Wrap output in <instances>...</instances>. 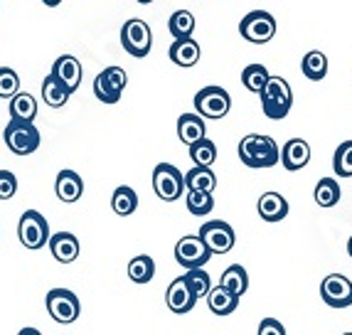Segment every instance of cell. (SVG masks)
<instances>
[{
	"instance_id": "cell-1",
	"label": "cell",
	"mask_w": 352,
	"mask_h": 335,
	"mask_svg": "<svg viewBox=\"0 0 352 335\" xmlns=\"http://www.w3.org/2000/svg\"><path fill=\"white\" fill-rule=\"evenodd\" d=\"M239 158L247 168H274L281 158V148L271 136L249 133L239 141Z\"/></svg>"
},
{
	"instance_id": "cell-41",
	"label": "cell",
	"mask_w": 352,
	"mask_h": 335,
	"mask_svg": "<svg viewBox=\"0 0 352 335\" xmlns=\"http://www.w3.org/2000/svg\"><path fill=\"white\" fill-rule=\"evenodd\" d=\"M42 3H45L47 8H57L59 3H62V0H42Z\"/></svg>"
},
{
	"instance_id": "cell-36",
	"label": "cell",
	"mask_w": 352,
	"mask_h": 335,
	"mask_svg": "<svg viewBox=\"0 0 352 335\" xmlns=\"http://www.w3.org/2000/svg\"><path fill=\"white\" fill-rule=\"evenodd\" d=\"M333 171L340 177H352V141H342L333 155Z\"/></svg>"
},
{
	"instance_id": "cell-6",
	"label": "cell",
	"mask_w": 352,
	"mask_h": 335,
	"mask_svg": "<svg viewBox=\"0 0 352 335\" xmlns=\"http://www.w3.org/2000/svg\"><path fill=\"white\" fill-rule=\"evenodd\" d=\"M45 306H47V313L52 321L57 323H74L76 318L82 316V303L76 299L74 291L69 288H52L45 299Z\"/></svg>"
},
{
	"instance_id": "cell-30",
	"label": "cell",
	"mask_w": 352,
	"mask_h": 335,
	"mask_svg": "<svg viewBox=\"0 0 352 335\" xmlns=\"http://www.w3.org/2000/svg\"><path fill=\"white\" fill-rule=\"evenodd\" d=\"M313 197H316V202L320 207H335L340 202V185H338V180H333V177H320Z\"/></svg>"
},
{
	"instance_id": "cell-13",
	"label": "cell",
	"mask_w": 352,
	"mask_h": 335,
	"mask_svg": "<svg viewBox=\"0 0 352 335\" xmlns=\"http://www.w3.org/2000/svg\"><path fill=\"white\" fill-rule=\"evenodd\" d=\"M320 299L330 308H347L352 306V281L342 274H330L320 283Z\"/></svg>"
},
{
	"instance_id": "cell-14",
	"label": "cell",
	"mask_w": 352,
	"mask_h": 335,
	"mask_svg": "<svg viewBox=\"0 0 352 335\" xmlns=\"http://www.w3.org/2000/svg\"><path fill=\"white\" fill-rule=\"evenodd\" d=\"M50 74H52L69 94H74L76 89H79V84H82L84 69H82V62H79L74 54H62V57H57V62L52 65V72H50Z\"/></svg>"
},
{
	"instance_id": "cell-4",
	"label": "cell",
	"mask_w": 352,
	"mask_h": 335,
	"mask_svg": "<svg viewBox=\"0 0 352 335\" xmlns=\"http://www.w3.org/2000/svg\"><path fill=\"white\" fill-rule=\"evenodd\" d=\"M239 32L247 42L266 45V42H271L274 35H276V18L266 10H252L241 18Z\"/></svg>"
},
{
	"instance_id": "cell-7",
	"label": "cell",
	"mask_w": 352,
	"mask_h": 335,
	"mask_svg": "<svg viewBox=\"0 0 352 335\" xmlns=\"http://www.w3.org/2000/svg\"><path fill=\"white\" fill-rule=\"evenodd\" d=\"M232 109V96L222 87H205L195 94V111L202 118H224Z\"/></svg>"
},
{
	"instance_id": "cell-40",
	"label": "cell",
	"mask_w": 352,
	"mask_h": 335,
	"mask_svg": "<svg viewBox=\"0 0 352 335\" xmlns=\"http://www.w3.org/2000/svg\"><path fill=\"white\" fill-rule=\"evenodd\" d=\"M18 335H42V333H40V330H37V328H30V325H28V328H23Z\"/></svg>"
},
{
	"instance_id": "cell-16",
	"label": "cell",
	"mask_w": 352,
	"mask_h": 335,
	"mask_svg": "<svg viewBox=\"0 0 352 335\" xmlns=\"http://www.w3.org/2000/svg\"><path fill=\"white\" fill-rule=\"evenodd\" d=\"M50 252L57 259L59 264H72L76 261L82 247H79V239H76L72 232H57V235H50Z\"/></svg>"
},
{
	"instance_id": "cell-44",
	"label": "cell",
	"mask_w": 352,
	"mask_h": 335,
	"mask_svg": "<svg viewBox=\"0 0 352 335\" xmlns=\"http://www.w3.org/2000/svg\"><path fill=\"white\" fill-rule=\"evenodd\" d=\"M342 335H352V333H342Z\"/></svg>"
},
{
	"instance_id": "cell-3",
	"label": "cell",
	"mask_w": 352,
	"mask_h": 335,
	"mask_svg": "<svg viewBox=\"0 0 352 335\" xmlns=\"http://www.w3.org/2000/svg\"><path fill=\"white\" fill-rule=\"evenodd\" d=\"M18 239L25 249H42L50 241V224L37 210H25L18 222Z\"/></svg>"
},
{
	"instance_id": "cell-10",
	"label": "cell",
	"mask_w": 352,
	"mask_h": 335,
	"mask_svg": "<svg viewBox=\"0 0 352 335\" xmlns=\"http://www.w3.org/2000/svg\"><path fill=\"white\" fill-rule=\"evenodd\" d=\"M121 45L131 57H146L153 47V32L148 23L138 18H131L121 28Z\"/></svg>"
},
{
	"instance_id": "cell-28",
	"label": "cell",
	"mask_w": 352,
	"mask_h": 335,
	"mask_svg": "<svg viewBox=\"0 0 352 335\" xmlns=\"http://www.w3.org/2000/svg\"><path fill=\"white\" fill-rule=\"evenodd\" d=\"M69 96H72L69 91H67L52 74L45 77V82H42V99H45V104L52 106V109H62V106L69 101Z\"/></svg>"
},
{
	"instance_id": "cell-25",
	"label": "cell",
	"mask_w": 352,
	"mask_h": 335,
	"mask_svg": "<svg viewBox=\"0 0 352 335\" xmlns=\"http://www.w3.org/2000/svg\"><path fill=\"white\" fill-rule=\"evenodd\" d=\"M219 286L227 288L229 294L236 296V299H241V296L247 294V288H249V274H247V269H244L241 264H232L222 274V281H219Z\"/></svg>"
},
{
	"instance_id": "cell-33",
	"label": "cell",
	"mask_w": 352,
	"mask_h": 335,
	"mask_svg": "<svg viewBox=\"0 0 352 335\" xmlns=\"http://www.w3.org/2000/svg\"><path fill=\"white\" fill-rule=\"evenodd\" d=\"M182 279H185L190 294H192L195 299H207V294H210V288H212V277L205 269H188Z\"/></svg>"
},
{
	"instance_id": "cell-5",
	"label": "cell",
	"mask_w": 352,
	"mask_h": 335,
	"mask_svg": "<svg viewBox=\"0 0 352 335\" xmlns=\"http://www.w3.org/2000/svg\"><path fill=\"white\" fill-rule=\"evenodd\" d=\"M3 138L15 155H30L40 148V131L35 129V124H28V121H8Z\"/></svg>"
},
{
	"instance_id": "cell-31",
	"label": "cell",
	"mask_w": 352,
	"mask_h": 335,
	"mask_svg": "<svg viewBox=\"0 0 352 335\" xmlns=\"http://www.w3.org/2000/svg\"><path fill=\"white\" fill-rule=\"evenodd\" d=\"M168 30L175 40H185V37H192L195 32V15L190 10H175L168 20Z\"/></svg>"
},
{
	"instance_id": "cell-24",
	"label": "cell",
	"mask_w": 352,
	"mask_h": 335,
	"mask_svg": "<svg viewBox=\"0 0 352 335\" xmlns=\"http://www.w3.org/2000/svg\"><path fill=\"white\" fill-rule=\"evenodd\" d=\"M185 180V190H197V193H214L217 188V175L212 173V168H192L182 175Z\"/></svg>"
},
{
	"instance_id": "cell-18",
	"label": "cell",
	"mask_w": 352,
	"mask_h": 335,
	"mask_svg": "<svg viewBox=\"0 0 352 335\" xmlns=\"http://www.w3.org/2000/svg\"><path fill=\"white\" fill-rule=\"evenodd\" d=\"M256 210L264 222H281L288 217V200L281 193H264L258 197Z\"/></svg>"
},
{
	"instance_id": "cell-32",
	"label": "cell",
	"mask_w": 352,
	"mask_h": 335,
	"mask_svg": "<svg viewBox=\"0 0 352 335\" xmlns=\"http://www.w3.org/2000/svg\"><path fill=\"white\" fill-rule=\"evenodd\" d=\"M190 158H192L195 168H212V163L217 160V146L210 138H202L195 146H190Z\"/></svg>"
},
{
	"instance_id": "cell-21",
	"label": "cell",
	"mask_w": 352,
	"mask_h": 335,
	"mask_svg": "<svg viewBox=\"0 0 352 335\" xmlns=\"http://www.w3.org/2000/svg\"><path fill=\"white\" fill-rule=\"evenodd\" d=\"M168 54H170V59L177 67H195L197 62H200L202 50L192 37H185V40L173 42L170 50H168Z\"/></svg>"
},
{
	"instance_id": "cell-17",
	"label": "cell",
	"mask_w": 352,
	"mask_h": 335,
	"mask_svg": "<svg viewBox=\"0 0 352 335\" xmlns=\"http://www.w3.org/2000/svg\"><path fill=\"white\" fill-rule=\"evenodd\" d=\"M281 165L286 168V171H300V168H305L308 165V160H311V146L303 141V138H291V141H286V146L281 148Z\"/></svg>"
},
{
	"instance_id": "cell-2",
	"label": "cell",
	"mask_w": 352,
	"mask_h": 335,
	"mask_svg": "<svg viewBox=\"0 0 352 335\" xmlns=\"http://www.w3.org/2000/svg\"><path fill=\"white\" fill-rule=\"evenodd\" d=\"M258 96H261V109L271 121L286 118L291 106H294V91H291V84L283 77H269V82H266Z\"/></svg>"
},
{
	"instance_id": "cell-34",
	"label": "cell",
	"mask_w": 352,
	"mask_h": 335,
	"mask_svg": "<svg viewBox=\"0 0 352 335\" xmlns=\"http://www.w3.org/2000/svg\"><path fill=\"white\" fill-rule=\"evenodd\" d=\"M269 77L271 74L264 65H249V67H244V72H241V84H244L249 91H254V94H261V89L266 87Z\"/></svg>"
},
{
	"instance_id": "cell-29",
	"label": "cell",
	"mask_w": 352,
	"mask_h": 335,
	"mask_svg": "<svg viewBox=\"0 0 352 335\" xmlns=\"http://www.w3.org/2000/svg\"><path fill=\"white\" fill-rule=\"evenodd\" d=\"M155 274V261L148 254H138L129 261V279L133 283H148Z\"/></svg>"
},
{
	"instance_id": "cell-23",
	"label": "cell",
	"mask_w": 352,
	"mask_h": 335,
	"mask_svg": "<svg viewBox=\"0 0 352 335\" xmlns=\"http://www.w3.org/2000/svg\"><path fill=\"white\" fill-rule=\"evenodd\" d=\"M207 306H210V311L214 313V316L224 318V316H229V313L236 311V306H239V299L229 294L227 288L214 286V288H210V294H207Z\"/></svg>"
},
{
	"instance_id": "cell-19",
	"label": "cell",
	"mask_w": 352,
	"mask_h": 335,
	"mask_svg": "<svg viewBox=\"0 0 352 335\" xmlns=\"http://www.w3.org/2000/svg\"><path fill=\"white\" fill-rule=\"evenodd\" d=\"M54 193L62 202H76L84 195V180L79 173L74 171H59L57 180H54Z\"/></svg>"
},
{
	"instance_id": "cell-12",
	"label": "cell",
	"mask_w": 352,
	"mask_h": 335,
	"mask_svg": "<svg viewBox=\"0 0 352 335\" xmlns=\"http://www.w3.org/2000/svg\"><path fill=\"white\" fill-rule=\"evenodd\" d=\"M212 259V254L207 252L205 241L197 235H188L182 237L175 244V261L185 269H202Z\"/></svg>"
},
{
	"instance_id": "cell-9",
	"label": "cell",
	"mask_w": 352,
	"mask_h": 335,
	"mask_svg": "<svg viewBox=\"0 0 352 335\" xmlns=\"http://www.w3.org/2000/svg\"><path fill=\"white\" fill-rule=\"evenodd\" d=\"M126 84H129V74L121 67H106L94 79V96L101 104H116L124 94Z\"/></svg>"
},
{
	"instance_id": "cell-11",
	"label": "cell",
	"mask_w": 352,
	"mask_h": 335,
	"mask_svg": "<svg viewBox=\"0 0 352 335\" xmlns=\"http://www.w3.org/2000/svg\"><path fill=\"white\" fill-rule=\"evenodd\" d=\"M200 237L202 241H205V247L210 254H227L232 252V247H234V230H232V224L222 222V219H210V222H205L200 227Z\"/></svg>"
},
{
	"instance_id": "cell-15",
	"label": "cell",
	"mask_w": 352,
	"mask_h": 335,
	"mask_svg": "<svg viewBox=\"0 0 352 335\" xmlns=\"http://www.w3.org/2000/svg\"><path fill=\"white\" fill-rule=\"evenodd\" d=\"M165 303H168V308H170L173 313H177V316H185V313H190L195 308L197 299L190 294L188 283H185V279L180 277V279H175L170 286H168V291H165Z\"/></svg>"
},
{
	"instance_id": "cell-20",
	"label": "cell",
	"mask_w": 352,
	"mask_h": 335,
	"mask_svg": "<svg viewBox=\"0 0 352 335\" xmlns=\"http://www.w3.org/2000/svg\"><path fill=\"white\" fill-rule=\"evenodd\" d=\"M177 138H180L185 146H195L197 141L207 138V126L205 118L197 116V114H182L177 118Z\"/></svg>"
},
{
	"instance_id": "cell-26",
	"label": "cell",
	"mask_w": 352,
	"mask_h": 335,
	"mask_svg": "<svg viewBox=\"0 0 352 335\" xmlns=\"http://www.w3.org/2000/svg\"><path fill=\"white\" fill-rule=\"evenodd\" d=\"M111 207L118 217L133 215V212L138 210V195H135V190L129 188V185H118L111 195Z\"/></svg>"
},
{
	"instance_id": "cell-35",
	"label": "cell",
	"mask_w": 352,
	"mask_h": 335,
	"mask_svg": "<svg viewBox=\"0 0 352 335\" xmlns=\"http://www.w3.org/2000/svg\"><path fill=\"white\" fill-rule=\"evenodd\" d=\"M185 205H188V212L195 215V217H205L214 210V197L210 193H197V190H188L185 195Z\"/></svg>"
},
{
	"instance_id": "cell-39",
	"label": "cell",
	"mask_w": 352,
	"mask_h": 335,
	"mask_svg": "<svg viewBox=\"0 0 352 335\" xmlns=\"http://www.w3.org/2000/svg\"><path fill=\"white\" fill-rule=\"evenodd\" d=\"M258 335H286V328H283L281 321H276V318H264L258 323Z\"/></svg>"
},
{
	"instance_id": "cell-8",
	"label": "cell",
	"mask_w": 352,
	"mask_h": 335,
	"mask_svg": "<svg viewBox=\"0 0 352 335\" xmlns=\"http://www.w3.org/2000/svg\"><path fill=\"white\" fill-rule=\"evenodd\" d=\"M153 190L163 202H175L182 197V190H185V180H182V173L177 171L175 165L170 163H160L155 165L153 171Z\"/></svg>"
},
{
	"instance_id": "cell-37",
	"label": "cell",
	"mask_w": 352,
	"mask_h": 335,
	"mask_svg": "<svg viewBox=\"0 0 352 335\" xmlns=\"http://www.w3.org/2000/svg\"><path fill=\"white\" fill-rule=\"evenodd\" d=\"M20 91L18 72L10 67H0V99H12Z\"/></svg>"
},
{
	"instance_id": "cell-27",
	"label": "cell",
	"mask_w": 352,
	"mask_h": 335,
	"mask_svg": "<svg viewBox=\"0 0 352 335\" xmlns=\"http://www.w3.org/2000/svg\"><path fill=\"white\" fill-rule=\"evenodd\" d=\"M303 74L311 82H320V79H325V74H328V57H325L320 50H311V52L303 57Z\"/></svg>"
},
{
	"instance_id": "cell-43",
	"label": "cell",
	"mask_w": 352,
	"mask_h": 335,
	"mask_svg": "<svg viewBox=\"0 0 352 335\" xmlns=\"http://www.w3.org/2000/svg\"><path fill=\"white\" fill-rule=\"evenodd\" d=\"M138 3H141V6H148V3H153V0H138Z\"/></svg>"
},
{
	"instance_id": "cell-42",
	"label": "cell",
	"mask_w": 352,
	"mask_h": 335,
	"mask_svg": "<svg viewBox=\"0 0 352 335\" xmlns=\"http://www.w3.org/2000/svg\"><path fill=\"white\" fill-rule=\"evenodd\" d=\"M347 254H350V259H352V237L347 239Z\"/></svg>"
},
{
	"instance_id": "cell-22",
	"label": "cell",
	"mask_w": 352,
	"mask_h": 335,
	"mask_svg": "<svg viewBox=\"0 0 352 335\" xmlns=\"http://www.w3.org/2000/svg\"><path fill=\"white\" fill-rule=\"evenodd\" d=\"M8 111H10V121H28V124H32L35 116H37L35 96L28 94V91H18V94L10 99Z\"/></svg>"
},
{
	"instance_id": "cell-38",
	"label": "cell",
	"mask_w": 352,
	"mask_h": 335,
	"mask_svg": "<svg viewBox=\"0 0 352 335\" xmlns=\"http://www.w3.org/2000/svg\"><path fill=\"white\" fill-rule=\"evenodd\" d=\"M18 193V177L10 171H0V200H10Z\"/></svg>"
}]
</instances>
